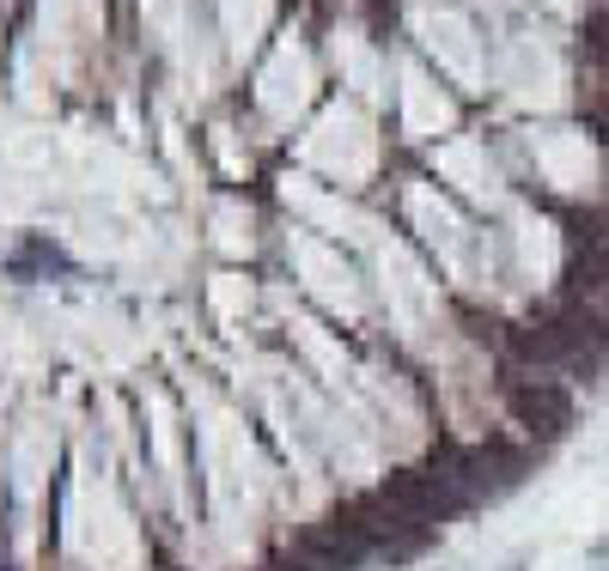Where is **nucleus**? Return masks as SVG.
I'll use <instances>...</instances> for the list:
<instances>
[{
	"label": "nucleus",
	"instance_id": "2",
	"mask_svg": "<svg viewBox=\"0 0 609 571\" xmlns=\"http://www.w3.org/2000/svg\"><path fill=\"white\" fill-rule=\"evenodd\" d=\"M31 268H67V256H62V249H55V244H43V237H31V244L13 256V273H19V280H25Z\"/></svg>",
	"mask_w": 609,
	"mask_h": 571
},
{
	"label": "nucleus",
	"instance_id": "1",
	"mask_svg": "<svg viewBox=\"0 0 609 571\" xmlns=\"http://www.w3.org/2000/svg\"><path fill=\"white\" fill-rule=\"evenodd\" d=\"M506 395H512L518 419H530V426H543V432H561L573 419V395L561 390L555 377H518Z\"/></svg>",
	"mask_w": 609,
	"mask_h": 571
}]
</instances>
